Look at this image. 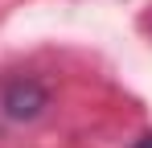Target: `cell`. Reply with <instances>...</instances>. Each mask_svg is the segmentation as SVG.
Instances as JSON below:
<instances>
[{
	"mask_svg": "<svg viewBox=\"0 0 152 148\" xmlns=\"http://www.w3.org/2000/svg\"><path fill=\"white\" fill-rule=\"evenodd\" d=\"M41 103H45V95H41L33 82H17V86L4 95V107H8V115H17V119H21V115H33Z\"/></svg>",
	"mask_w": 152,
	"mask_h": 148,
	"instance_id": "obj_1",
	"label": "cell"
},
{
	"mask_svg": "<svg viewBox=\"0 0 152 148\" xmlns=\"http://www.w3.org/2000/svg\"><path fill=\"white\" fill-rule=\"evenodd\" d=\"M136 148H152V136H144V140H140V144H136Z\"/></svg>",
	"mask_w": 152,
	"mask_h": 148,
	"instance_id": "obj_2",
	"label": "cell"
}]
</instances>
